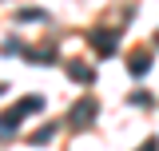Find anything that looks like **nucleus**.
Masks as SVG:
<instances>
[{"mask_svg": "<svg viewBox=\"0 0 159 151\" xmlns=\"http://www.w3.org/2000/svg\"><path fill=\"white\" fill-rule=\"evenodd\" d=\"M88 40H92V48H96L99 56H111V52L119 48V36H116V32H107V28H96Z\"/></svg>", "mask_w": 159, "mask_h": 151, "instance_id": "1", "label": "nucleus"}, {"mask_svg": "<svg viewBox=\"0 0 159 151\" xmlns=\"http://www.w3.org/2000/svg\"><path fill=\"white\" fill-rule=\"evenodd\" d=\"M96 115H99V103H96V99H80L76 108H72V123H76V127H88Z\"/></svg>", "mask_w": 159, "mask_h": 151, "instance_id": "2", "label": "nucleus"}, {"mask_svg": "<svg viewBox=\"0 0 159 151\" xmlns=\"http://www.w3.org/2000/svg\"><path fill=\"white\" fill-rule=\"evenodd\" d=\"M127 72L135 76V80H139V76H147V72H151V52H143V48L131 52V56H127Z\"/></svg>", "mask_w": 159, "mask_h": 151, "instance_id": "3", "label": "nucleus"}, {"mask_svg": "<svg viewBox=\"0 0 159 151\" xmlns=\"http://www.w3.org/2000/svg\"><path fill=\"white\" fill-rule=\"evenodd\" d=\"M68 76H72V80H84V84H92V80H96V72H92V68H84V64H72Z\"/></svg>", "mask_w": 159, "mask_h": 151, "instance_id": "4", "label": "nucleus"}, {"mask_svg": "<svg viewBox=\"0 0 159 151\" xmlns=\"http://www.w3.org/2000/svg\"><path fill=\"white\" fill-rule=\"evenodd\" d=\"M52 135H56V127H52V123H48V127H40V131H32V143H48V139H52Z\"/></svg>", "mask_w": 159, "mask_h": 151, "instance_id": "5", "label": "nucleus"}, {"mask_svg": "<svg viewBox=\"0 0 159 151\" xmlns=\"http://www.w3.org/2000/svg\"><path fill=\"white\" fill-rule=\"evenodd\" d=\"M16 20H44V12H40V8H20Z\"/></svg>", "mask_w": 159, "mask_h": 151, "instance_id": "6", "label": "nucleus"}, {"mask_svg": "<svg viewBox=\"0 0 159 151\" xmlns=\"http://www.w3.org/2000/svg\"><path fill=\"white\" fill-rule=\"evenodd\" d=\"M139 151H159V139H147V147H139Z\"/></svg>", "mask_w": 159, "mask_h": 151, "instance_id": "7", "label": "nucleus"}]
</instances>
